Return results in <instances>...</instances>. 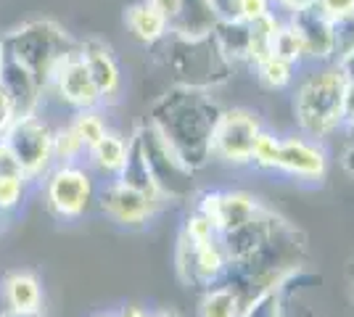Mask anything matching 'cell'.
<instances>
[{
	"label": "cell",
	"mask_w": 354,
	"mask_h": 317,
	"mask_svg": "<svg viewBox=\"0 0 354 317\" xmlns=\"http://www.w3.org/2000/svg\"><path fill=\"white\" fill-rule=\"evenodd\" d=\"M220 111L222 104L212 90L172 85L151 104L146 122L193 172H201L212 162V135Z\"/></svg>",
	"instance_id": "6da1fadb"
},
{
	"label": "cell",
	"mask_w": 354,
	"mask_h": 317,
	"mask_svg": "<svg viewBox=\"0 0 354 317\" xmlns=\"http://www.w3.org/2000/svg\"><path fill=\"white\" fill-rule=\"evenodd\" d=\"M344 90L346 79L336 64L310 66L291 88L296 130L323 143L344 133Z\"/></svg>",
	"instance_id": "7a4b0ae2"
},
{
	"label": "cell",
	"mask_w": 354,
	"mask_h": 317,
	"mask_svg": "<svg viewBox=\"0 0 354 317\" xmlns=\"http://www.w3.org/2000/svg\"><path fill=\"white\" fill-rule=\"evenodd\" d=\"M8 59L21 64L45 90L64 61L77 53L80 40L53 19H30L3 35Z\"/></svg>",
	"instance_id": "3957f363"
},
{
	"label": "cell",
	"mask_w": 354,
	"mask_h": 317,
	"mask_svg": "<svg viewBox=\"0 0 354 317\" xmlns=\"http://www.w3.org/2000/svg\"><path fill=\"white\" fill-rule=\"evenodd\" d=\"M164 64L175 85L196 88V90H217L233 79V61L222 53L214 35H169L162 43Z\"/></svg>",
	"instance_id": "277c9868"
},
{
	"label": "cell",
	"mask_w": 354,
	"mask_h": 317,
	"mask_svg": "<svg viewBox=\"0 0 354 317\" xmlns=\"http://www.w3.org/2000/svg\"><path fill=\"white\" fill-rule=\"evenodd\" d=\"M48 211L59 222H80L98 198V177L85 164H56L43 180Z\"/></svg>",
	"instance_id": "5b68a950"
},
{
	"label": "cell",
	"mask_w": 354,
	"mask_h": 317,
	"mask_svg": "<svg viewBox=\"0 0 354 317\" xmlns=\"http://www.w3.org/2000/svg\"><path fill=\"white\" fill-rule=\"evenodd\" d=\"M138 148L146 159V166L153 177V185L164 201H188L193 198V180L196 172L177 156L169 143L164 140L148 122H140L133 130Z\"/></svg>",
	"instance_id": "8992f818"
},
{
	"label": "cell",
	"mask_w": 354,
	"mask_h": 317,
	"mask_svg": "<svg viewBox=\"0 0 354 317\" xmlns=\"http://www.w3.org/2000/svg\"><path fill=\"white\" fill-rule=\"evenodd\" d=\"M265 130L259 111L246 106H222L220 119L212 135V162H220L233 169L251 166L254 140Z\"/></svg>",
	"instance_id": "52a82bcc"
},
{
	"label": "cell",
	"mask_w": 354,
	"mask_h": 317,
	"mask_svg": "<svg viewBox=\"0 0 354 317\" xmlns=\"http://www.w3.org/2000/svg\"><path fill=\"white\" fill-rule=\"evenodd\" d=\"M3 140L11 146L19 164L24 169L27 180L43 182L45 175L56 166L53 156V124L45 119L43 114H30L19 117L11 124V130L3 135Z\"/></svg>",
	"instance_id": "ba28073f"
},
{
	"label": "cell",
	"mask_w": 354,
	"mask_h": 317,
	"mask_svg": "<svg viewBox=\"0 0 354 317\" xmlns=\"http://www.w3.org/2000/svg\"><path fill=\"white\" fill-rule=\"evenodd\" d=\"M95 206L114 225L135 230V227H146L148 222H153V217L162 211L164 201L140 191V188H135L130 182L114 177V180L98 182Z\"/></svg>",
	"instance_id": "9c48e42d"
},
{
	"label": "cell",
	"mask_w": 354,
	"mask_h": 317,
	"mask_svg": "<svg viewBox=\"0 0 354 317\" xmlns=\"http://www.w3.org/2000/svg\"><path fill=\"white\" fill-rule=\"evenodd\" d=\"M328 169H330V153L323 140H315L299 130L291 135H281V148L272 175L304 185H320L328 177Z\"/></svg>",
	"instance_id": "30bf717a"
},
{
	"label": "cell",
	"mask_w": 354,
	"mask_h": 317,
	"mask_svg": "<svg viewBox=\"0 0 354 317\" xmlns=\"http://www.w3.org/2000/svg\"><path fill=\"white\" fill-rule=\"evenodd\" d=\"M175 265L180 280L185 286L201 288V291L230 278V259H227V251L222 246V238L193 246V243H188L180 236L177 238Z\"/></svg>",
	"instance_id": "8fae6325"
},
{
	"label": "cell",
	"mask_w": 354,
	"mask_h": 317,
	"mask_svg": "<svg viewBox=\"0 0 354 317\" xmlns=\"http://www.w3.org/2000/svg\"><path fill=\"white\" fill-rule=\"evenodd\" d=\"M48 95H53V98H56L61 106H66L69 111L104 108V106H101L98 88H95V82H93V77H90L82 56H80V48H77V53H72V56L56 69V75H53L48 90H45V98H48Z\"/></svg>",
	"instance_id": "7c38bea8"
},
{
	"label": "cell",
	"mask_w": 354,
	"mask_h": 317,
	"mask_svg": "<svg viewBox=\"0 0 354 317\" xmlns=\"http://www.w3.org/2000/svg\"><path fill=\"white\" fill-rule=\"evenodd\" d=\"M80 56L98 88L101 106L104 108L117 106L124 95V72H122V64H119L114 48L101 37H85V40H80Z\"/></svg>",
	"instance_id": "4fadbf2b"
},
{
	"label": "cell",
	"mask_w": 354,
	"mask_h": 317,
	"mask_svg": "<svg viewBox=\"0 0 354 317\" xmlns=\"http://www.w3.org/2000/svg\"><path fill=\"white\" fill-rule=\"evenodd\" d=\"M296 30L301 48H304V66H317V64H333L336 61V32H333V19L320 11V8H307L294 16H286Z\"/></svg>",
	"instance_id": "5bb4252c"
},
{
	"label": "cell",
	"mask_w": 354,
	"mask_h": 317,
	"mask_svg": "<svg viewBox=\"0 0 354 317\" xmlns=\"http://www.w3.org/2000/svg\"><path fill=\"white\" fill-rule=\"evenodd\" d=\"M130 159V135L124 137L117 130H109L95 146H90L85 153V166L98 177V182L114 180L124 172Z\"/></svg>",
	"instance_id": "9a60e30c"
},
{
	"label": "cell",
	"mask_w": 354,
	"mask_h": 317,
	"mask_svg": "<svg viewBox=\"0 0 354 317\" xmlns=\"http://www.w3.org/2000/svg\"><path fill=\"white\" fill-rule=\"evenodd\" d=\"M122 21H124L127 32L133 35L135 43H140V46H146V48L162 46L164 40L172 35L169 19H167L156 6H151L148 0H135V3H130V6L124 8Z\"/></svg>",
	"instance_id": "2e32d148"
},
{
	"label": "cell",
	"mask_w": 354,
	"mask_h": 317,
	"mask_svg": "<svg viewBox=\"0 0 354 317\" xmlns=\"http://www.w3.org/2000/svg\"><path fill=\"white\" fill-rule=\"evenodd\" d=\"M0 82L6 85V90L11 93L19 117L40 114V108H43V104H45V88L21 66V64H16L14 59H6Z\"/></svg>",
	"instance_id": "e0dca14e"
},
{
	"label": "cell",
	"mask_w": 354,
	"mask_h": 317,
	"mask_svg": "<svg viewBox=\"0 0 354 317\" xmlns=\"http://www.w3.org/2000/svg\"><path fill=\"white\" fill-rule=\"evenodd\" d=\"M0 294H3L6 309H16V312H43L45 291L40 278L35 272H27V270L8 272L3 278Z\"/></svg>",
	"instance_id": "ac0fdd59"
},
{
	"label": "cell",
	"mask_w": 354,
	"mask_h": 317,
	"mask_svg": "<svg viewBox=\"0 0 354 317\" xmlns=\"http://www.w3.org/2000/svg\"><path fill=\"white\" fill-rule=\"evenodd\" d=\"M243 304H246L243 291L227 278L217 286H209L201 291L196 317H241L243 315Z\"/></svg>",
	"instance_id": "d6986e66"
},
{
	"label": "cell",
	"mask_w": 354,
	"mask_h": 317,
	"mask_svg": "<svg viewBox=\"0 0 354 317\" xmlns=\"http://www.w3.org/2000/svg\"><path fill=\"white\" fill-rule=\"evenodd\" d=\"M220 19L222 14L217 8V0H180V16L172 24V32L188 37L212 35Z\"/></svg>",
	"instance_id": "ffe728a7"
},
{
	"label": "cell",
	"mask_w": 354,
	"mask_h": 317,
	"mask_svg": "<svg viewBox=\"0 0 354 317\" xmlns=\"http://www.w3.org/2000/svg\"><path fill=\"white\" fill-rule=\"evenodd\" d=\"M251 72H254L257 82H259L265 90L283 93V90H291V88H294V82L299 79L301 66L294 64V61L283 59V56H278V53H270V56H265L259 64H254Z\"/></svg>",
	"instance_id": "44dd1931"
},
{
	"label": "cell",
	"mask_w": 354,
	"mask_h": 317,
	"mask_svg": "<svg viewBox=\"0 0 354 317\" xmlns=\"http://www.w3.org/2000/svg\"><path fill=\"white\" fill-rule=\"evenodd\" d=\"M281 24L283 16L278 11L262 16L257 21H249V59H246L249 69L272 53V43H275V35L281 30Z\"/></svg>",
	"instance_id": "7402d4cb"
},
{
	"label": "cell",
	"mask_w": 354,
	"mask_h": 317,
	"mask_svg": "<svg viewBox=\"0 0 354 317\" xmlns=\"http://www.w3.org/2000/svg\"><path fill=\"white\" fill-rule=\"evenodd\" d=\"M85 153H88V146L82 143V137L74 133V127L69 122L61 124V127H53L56 164H85Z\"/></svg>",
	"instance_id": "603a6c76"
},
{
	"label": "cell",
	"mask_w": 354,
	"mask_h": 317,
	"mask_svg": "<svg viewBox=\"0 0 354 317\" xmlns=\"http://www.w3.org/2000/svg\"><path fill=\"white\" fill-rule=\"evenodd\" d=\"M69 124L74 127V133L82 137L85 146H95L101 137L111 130L109 122L104 117V108H82V111H72Z\"/></svg>",
	"instance_id": "cb8c5ba5"
},
{
	"label": "cell",
	"mask_w": 354,
	"mask_h": 317,
	"mask_svg": "<svg viewBox=\"0 0 354 317\" xmlns=\"http://www.w3.org/2000/svg\"><path fill=\"white\" fill-rule=\"evenodd\" d=\"M180 236L185 238L193 246H201V243H212V241H220V230L217 225L209 220L204 211H198L193 206L185 220H183V227H180Z\"/></svg>",
	"instance_id": "d4e9b609"
},
{
	"label": "cell",
	"mask_w": 354,
	"mask_h": 317,
	"mask_svg": "<svg viewBox=\"0 0 354 317\" xmlns=\"http://www.w3.org/2000/svg\"><path fill=\"white\" fill-rule=\"evenodd\" d=\"M241 317H286L283 291L267 288V291L251 294L249 299H246V304H243V315Z\"/></svg>",
	"instance_id": "484cf974"
},
{
	"label": "cell",
	"mask_w": 354,
	"mask_h": 317,
	"mask_svg": "<svg viewBox=\"0 0 354 317\" xmlns=\"http://www.w3.org/2000/svg\"><path fill=\"white\" fill-rule=\"evenodd\" d=\"M278 148H281V135L272 130H262L254 140V151H251V166L259 172H275L278 162Z\"/></svg>",
	"instance_id": "4316f807"
},
{
	"label": "cell",
	"mask_w": 354,
	"mask_h": 317,
	"mask_svg": "<svg viewBox=\"0 0 354 317\" xmlns=\"http://www.w3.org/2000/svg\"><path fill=\"white\" fill-rule=\"evenodd\" d=\"M32 182L24 175H0V214L14 211L24 204Z\"/></svg>",
	"instance_id": "83f0119b"
},
{
	"label": "cell",
	"mask_w": 354,
	"mask_h": 317,
	"mask_svg": "<svg viewBox=\"0 0 354 317\" xmlns=\"http://www.w3.org/2000/svg\"><path fill=\"white\" fill-rule=\"evenodd\" d=\"M272 53H278L283 59L294 61L299 66H304V48H301V40H299V35L296 30L291 27V21L283 16V24L278 35H275V43H272Z\"/></svg>",
	"instance_id": "f1b7e54d"
},
{
	"label": "cell",
	"mask_w": 354,
	"mask_h": 317,
	"mask_svg": "<svg viewBox=\"0 0 354 317\" xmlns=\"http://www.w3.org/2000/svg\"><path fill=\"white\" fill-rule=\"evenodd\" d=\"M272 11H275L272 0H230V8L225 16H236L241 21H257Z\"/></svg>",
	"instance_id": "f546056e"
},
{
	"label": "cell",
	"mask_w": 354,
	"mask_h": 317,
	"mask_svg": "<svg viewBox=\"0 0 354 317\" xmlns=\"http://www.w3.org/2000/svg\"><path fill=\"white\" fill-rule=\"evenodd\" d=\"M333 32H336V59H339V56H344L346 50L354 48V11L336 19L333 21Z\"/></svg>",
	"instance_id": "4dcf8cb0"
},
{
	"label": "cell",
	"mask_w": 354,
	"mask_h": 317,
	"mask_svg": "<svg viewBox=\"0 0 354 317\" xmlns=\"http://www.w3.org/2000/svg\"><path fill=\"white\" fill-rule=\"evenodd\" d=\"M19 119V111H16V104L11 98V93L6 90V85L0 82V137L11 130V124Z\"/></svg>",
	"instance_id": "1f68e13d"
},
{
	"label": "cell",
	"mask_w": 354,
	"mask_h": 317,
	"mask_svg": "<svg viewBox=\"0 0 354 317\" xmlns=\"http://www.w3.org/2000/svg\"><path fill=\"white\" fill-rule=\"evenodd\" d=\"M315 8H320L328 19H341V16L352 14L354 11V0H315Z\"/></svg>",
	"instance_id": "d6a6232c"
},
{
	"label": "cell",
	"mask_w": 354,
	"mask_h": 317,
	"mask_svg": "<svg viewBox=\"0 0 354 317\" xmlns=\"http://www.w3.org/2000/svg\"><path fill=\"white\" fill-rule=\"evenodd\" d=\"M0 175H24V169L19 164L16 153L11 151V146L0 137ZM27 177V175H24Z\"/></svg>",
	"instance_id": "836d02e7"
},
{
	"label": "cell",
	"mask_w": 354,
	"mask_h": 317,
	"mask_svg": "<svg viewBox=\"0 0 354 317\" xmlns=\"http://www.w3.org/2000/svg\"><path fill=\"white\" fill-rule=\"evenodd\" d=\"M315 6V0H272V8L281 16H294Z\"/></svg>",
	"instance_id": "e575fe53"
},
{
	"label": "cell",
	"mask_w": 354,
	"mask_h": 317,
	"mask_svg": "<svg viewBox=\"0 0 354 317\" xmlns=\"http://www.w3.org/2000/svg\"><path fill=\"white\" fill-rule=\"evenodd\" d=\"M148 3L156 6V8L169 19V24L177 21V16H180V0H148Z\"/></svg>",
	"instance_id": "d590c367"
},
{
	"label": "cell",
	"mask_w": 354,
	"mask_h": 317,
	"mask_svg": "<svg viewBox=\"0 0 354 317\" xmlns=\"http://www.w3.org/2000/svg\"><path fill=\"white\" fill-rule=\"evenodd\" d=\"M333 64L339 66V72L344 75V79H346V82H354V48H352V50H346L344 56H339Z\"/></svg>",
	"instance_id": "8d00e7d4"
},
{
	"label": "cell",
	"mask_w": 354,
	"mask_h": 317,
	"mask_svg": "<svg viewBox=\"0 0 354 317\" xmlns=\"http://www.w3.org/2000/svg\"><path fill=\"white\" fill-rule=\"evenodd\" d=\"M354 122V82H346L344 90V127Z\"/></svg>",
	"instance_id": "74e56055"
},
{
	"label": "cell",
	"mask_w": 354,
	"mask_h": 317,
	"mask_svg": "<svg viewBox=\"0 0 354 317\" xmlns=\"http://www.w3.org/2000/svg\"><path fill=\"white\" fill-rule=\"evenodd\" d=\"M114 315L117 317H153V312L146 309V307H140V304H124V307H119Z\"/></svg>",
	"instance_id": "f35d334b"
},
{
	"label": "cell",
	"mask_w": 354,
	"mask_h": 317,
	"mask_svg": "<svg viewBox=\"0 0 354 317\" xmlns=\"http://www.w3.org/2000/svg\"><path fill=\"white\" fill-rule=\"evenodd\" d=\"M0 317H43V312H16V309H3Z\"/></svg>",
	"instance_id": "ab89813d"
},
{
	"label": "cell",
	"mask_w": 354,
	"mask_h": 317,
	"mask_svg": "<svg viewBox=\"0 0 354 317\" xmlns=\"http://www.w3.org/2000/svg\"><path fill=\"white\" fill-rule=\"evenodd\" d=\"M153 317H183L180 312H175V309H156L153 312Z\"/></svg>",
	"instance_id": "60d3db41"
},
{
	"label": "cell",
	"mask_w": 354,
	"mask_h": 317,
	"mask_svg": "<svg viewBox=\"0 0 354 317\" xmlns=\"http://www.w3.org/2000/svg\"><path fill=\"white\" fill-rule=\"evenodd\" d=\"M6 59H8V53H6V46H3V37H0V75H3V66H6Z\"/></svg>",
	"instance_id": "b9f144b4"
},
{
	"label": "cell",
	"mask_w": 354,
	"mask_h": 317,
	"mask_svg": "<svg viewBox=\"0 0 354 317\" xmlns=\"http://www.w3.org/2000/svg\"><path fill=\"white\" fill-rule=\"evenodd\" d=\"M217 8H220V14L225 16L227 14V8H230V0H217Z\"/></svg>",
	"instance_id": "7bdbcfd3"
},
{
	"label": "cell",
	"mask_w": 354,
	"mask_h": 317,
	"mask_svg": "<svg viewBox=\"0 0 354 317\" xmlns=\"http://www.w3.org/2000/svg\"><path fill=\"white\" fill-rule=\"evenodd\" d=\"M344 133H349V137H352V143H354V122H352V124H346V127H344Z\"/></svg>",
	"instance_id": "ee69618b"
},
{
	"label": "cell",
	"mask_w": 354,
	"mask_h": 317,
	"mask_svg": "<svg viewBox=\"0 0 354 317\" xmlns=\"http://www.w3.org/2000/svg\"><path fill=\"white\" fill-rule=\"evenodd\" d=\"M93 317H117L114 312H98V315H93Z\"/></svg>",
	"instance_id": "f6af8a7d"
}]
</instances>
